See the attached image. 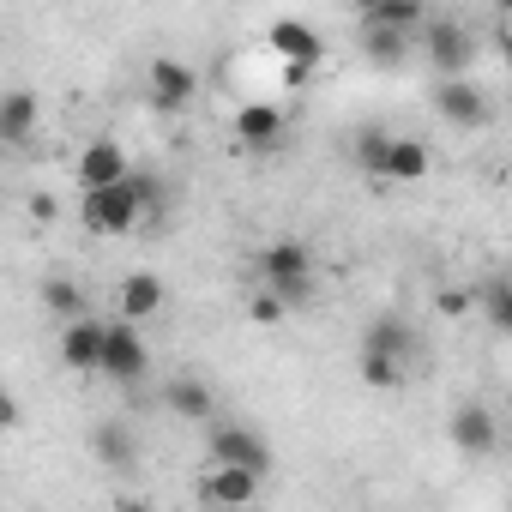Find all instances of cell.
<instances>
[{
    "label": "cell",
    "instance_id": "obj_1",
    "mask_svg": "<svg viewBox=\"0 0 512 512\" xmlns=\"http://www.w3.org/2000/svg\"><path fill=\"white\" fill-rule=\"evenodd\" d=\"M163 217V181L133 169L127 181H109V187H85L79 199V223L91 235H133L139 223H157Z\"/></svg>",
    "mask_w": 512,
    "mask_h": 512
},
{
    "label": "cell",
    "instance_id": "obj_2",
    "mask_svg": "<svg viewBox=\"0 0 512 512\" xmlns=\"http://www.w3.org/2000/svg\"><path fill=\"white\" fill-rule=\"evenodd\" d=\"M260 284L278 290L290 308H308V296H314V253H308V241H272L260 253Z\"/></svg>",
    "mask_w": 512,
    "mask_h": 512
},
{
    "label": "cell",
    "instance_id": "obj_3",
    "mask_svg": "<svg viewBox=\"0 0 512 512\" xmlns=\"http://www.w3.org/2000/svg\"><path fill=\"white\" fill-rule=\"evenodd\" d=\"M103 380H115V386H139L145 374H151V344H145V332L121 314V320H109V344H103V368H97Z\"/></svg>",
    "mask_w": 512,
    "mask_h": 512
},
{
    "label": "cell",
    "instance_id": "obj_4",
    "mask_svg": "<svg viewBox=\"0 0 512 512\" xmlns=\"http://www.w3.org/2000/svg\"><path fill=\"white\" fill-rule=\"evenodd\" d=\"M422 55L434 67V79H464V67L476 61V37L458 19H434V25H422Z\"/></svg>",
    "mask_w": 512,
    "mask_h": 512
},
{
    "label": "cell",
    "instance_id": "obj_5",
    "mask_svg": "<svg viewBox=\"0 0 512 512\" xmlns=\"http://www.w3.org/2000/svg\"><path fill=\"white\" fill-rule=\"evenodd\" d=\"M211 458H217V464H241V470L272 476V446H266L260 428H247V422H211Z\"/></svg>",
    "mask_w": 512,
    "mask_h": 512
},
{
    "label": "cell",
    "instance_id": "obj_6",
    "mask_svg": "<svg viewBox=\"0 0 512 512\" xmlns=\"http://www.w3.org/2000/svg\"><path fill=\"white\" fill-rule=\"evenodd\" d=\"M145 91H151V103H157L163 115H181V109H193L199 79H193V67H181V61L157 55V61L145 67Z\"/></svg>",
    "mask_w": 512,
    "mask_h": 512
},
{
    "label": "cell",
    "instance_id": "obj_7",
    "mask_svg": "<svg viewBox=\"0 0 512 512\" xmlns=\"http://www.w3.org/2000/svg\"><path fill=\"white\" fill-rule=\"evenodd\" d=\"M434 109H440V121L446 127H458V133H476V127H488V97L470 85V79H440L434 85Z\"/></svg>",
    "mask_w": 512,
    "mask_h": 512
},
{
    "label": "cell",
    "instance_id": "obj_8",
    "mask_svg": "<svg viewBox=\"0 0 512 512\" xmlns=\"http://www.w3.org/2000/svg\"><path fill=\"white\" fill-rule=\"evenodd\" d=\"M260 470H241V464H205V476H199V500H211V506H247V500H260Z\"/></svg>",
    "mask_w": 512,
    "mask_h": 512
},
{
    "label": "cell",
    "instance_id": "obj_9",
    "mask_svg": "<svg viewBox=\"0 0 512 512\" xmlns=\"http://www.w3.org/2000/svg\"><path fill=\"white\" fill-rule=\"evenodd\" d=\"M103 344H109V320L79 314V320L61 326V362H67L73 374H97V368H103Z\"/></svg>",
    "mask_w": 512,
    "mask_h": 512
},
{
    "label": "cell",
    "instance_id": "obj_10",
    "mask_svg": "<svg viewBox=\"0 0 512 512\" xmlns=\"http://www.w3.org/2000/svg\"><path fill=\"white\" fill-rule=\"evenodd\" d=\"M79 187H109V181H127L133 175V163H127V151L115 145V139H91L85 151H79Z\"/></svg>",
    "mask_w": 512,
    "mask_h": 512
},
{
    "label": "cell",
    "instance_id": "obj_11",
    "mask_svg": "<svg viewBox=\"0 0 512 512\" xmlns=\"http://www.w3.org/2000/svg\"><path fill=\"white\" fill-rule=\"evenodd\" d=\"M229 127H235V139H241V145H253V151H272V145H284V127H290V121H284L272 103H241Z\"/></svg>",
    "mask_w": 512,
    "mask_h": 512
},
{
    "label": "cell",
    "instance_id": "obj_12",
    "mask_svg": "<svg viewBox=\"0 0 512 512\" xmlns=\"http://www.w3.org/2000/svg\"><path fill=\"white\" fill-rule=\"evenodd\" d=\"M163 410L181 416V422H211V416H217V398H211V386H205L199 374H175V380L163 386Z\"/></svg>",
    "mask_w": 512,
    "mask_h": 512
},
{
    "label": "cell",
    "instance_id": "obj_13",
    "mask_svg": "<svg viewBox=\"0 0 512 512\" xmlns=\"http://www.w3.org/2000/svg\"><path fill=\"white\" fill-rule=\"evenodd\" d=\"M446 434H452V446H458L464 458H488V452H494V416H488L482 404H458L452 422H446Z\"/></svg>",
    "mask_w": 512,
    "mask_h": 512
},
{
    "label": "cell",
    "instance_id": "obj_14",
    "mask_svg": "<svg viewBox=\"0 0 512 512\" xmlns=\"http://www.w3.org/2000/svg\"><path fill=\"white\" fill-rule=\"evenodd\" d=\"M266 43H272L278 61H320V55H326L320 31H314L308 19H278V25L266 31Z\"/></svg>",
    "mask_w": 512,
    "mask_h": 512
},
{
    "label": "cell",
    "instance_id": "obj_15",
    "mask_svg": "<svg viewBox=\"0 0 512 512\" xmlns=\"http://www.w3.org/2000/svg\"><path fill=\"white\" fill-rule=\"evenodd\" d=\"M91 458L109 464V470H133V464H139L133 428H127V422H97V428H91Z\"/></svg>",
    "mask_w": 512,
    "mask_h": 512
},
{
    "label": "cell",
    "instance_id": "obj_16",
    "mask_svg": "<svg viewBox=\"0 0 512 512\" xmlns=\"http://www.w3.org/2000/svg\"><path fill=\"white\" fill-rule=\"evenodd\" d=\"M416 31H392V25H362V55L368 67H404Z\"/></svg>",
    "mask_w": 512,
    "mask_h": 512
},
{
    "label": "cell",
    "instance_id": "obj_17",
    "mask_svg": "<svg viewBox=\"0 0 512 512\" xmlns=\"http://www.w3.org/2000/svg\"><path fill=\"white\" fill-rule=\"evenodd\" d=\"M362 350H386V356L410 362V356H416V332H410V320H398V314H380V320L362 332Z\"/></svg>",
    "mask_w": 512,
    "mask_h": 512
},
{
    "label": "cell",
    "instance_id": "obj_18",
    "mask_svg": "<svg viewBox=\"0 0 512 512\" xmlns=\"http://www.w3.org/2000/svg\"><path fill=\"white\" fill-rule=\"evenodd\" d=\"M31 133H37V97L31 91H7V97H0V139L25 145Z\"/></svg>",
    "mask_w": 512,
    "mask_h": 512
},
{
    "label": "cell",
    "instance_id": "obj_19",
    "mask_svg": "<svg viewBox=\"0 0 512 512\" xmlns=\"http://www.w3.org/2000/svg\"><path fill=\"white\" fill-rule=\"evenodd\" d=\"M163 308V278L157 272H133L127 284H121V314L127 320H151Z\"/></svg>",
    "mask_w": 512,
    "mask_h": 512
},
{
    "label": "cell",
    "instance_id": "obj_20",
    "mask_svg": "<svg viewBox=\"0 0 512 512\" xmlns=\"http://www.w3.org/2000/svg\"><path fill=\"white\" fill-rule=\"evenodd\" d=\"M476 308H482V320H488L500 338H512V278H488V284H476Z\"/></svg>",
    "mask_w": 512,
    "mask_h": 512
},
{
    "label": "cell",
    "instance_id": "obj_21",
    "mask_svg": "<svg viewBox=\"0 0 512 512\" xmlns=\"http://www.w3.org/2000/svg\"><path fill=\"white\" fill-rule=\"evenodd\" d=\"M428 175V145L422 139H392V151H386V181H422Z\"/></svg>",
    "mask_w": 512,
    "mask_h": 512
},
{
    "label": "cell",
    "instance_id": "obj_22",
    "mask_svg": "<svg viewBox=\"0 0 512 512\" xmlns=\"http://www.w3.org/2000/svg\"><path fill=\"white\" fill-rule=\"evenodd\" d=\"M362 25H392V31H422L428 7L422 0H374V13H362Z\"/></svg>",
    "mask_w": 512,
    "mask_h": 512
},
{
    "label": "cell",
    "instance_id": "obj_23",
    "mask_svg": "<svg viewBox=\"0 0 512 512\" xmlns=\"http://www.w3.org/2000/svg\"><path fill=\"white\" fill-rule=\"evenodd\" d=\"M386 151H392V133L368 121V127L356 133V169H362V175H374V181H386Z\"/></svg>",
    "mask_w": 512,
    "mask_h": 512
},
{
    "label": "cell",
    "instance_id": "obj_24",
    "mask_svg": "<svg viewBox=\"0 0 512 512\" xmlns=\"http://www.w3.org/2000/svg\"><path fill=\"white\" fill-rule=\"evenodd\" d=\"M43 308L67 326V320H79V314H85V296H79V284H73V278H49V284H43Z\"/></svg>",
    "mask_w": 512,
    "mask_h": 512
},
{
    "label": "cell",
    "instance_id": "obj_25",
    "mask_svg": "<svg viewBox=\"0 0 512 512\" xmlns=\"http://www.w3.org/2000/svg\"><path fill=\"white\" fill-rule=\"evenodd\" d=\"M398 380H404V362H398V356H386V350H362V386L386 392V386H398Z\"/></svg>",
    "mask_w": 512,
    "mask_h": 512
},
{
    "label": "cell",
    "instance_id": "obj_26",
    "mask_svg": "<svg viewBox=\"0 0 512 512\" xmlns=\"http://www.w3.org/2000/svg\"><path fill=\"white\" fill-rule=\"evenodd\" d=\"M247 314H253V326H278V320L290 314V302H284L278 290H260V296H253V308H247Z\"/></svg>",
    "mask_w": 512,
    "mask_h": 512
},
{
    "label": "cell",
    "instance_id": "obj_27",
    "mask_svg": "<svg viewBox=\"0 0 512 512\" xmlns=\"http://www.w3.org/2000/svg\"><path fill=\"white\" fill-rule=\"evenodd\" d=\"M470 302H476V296H464V290H440V296H434V308H440L446 320H464V314H470Z\"/></svg>",
    "mask_w": 512,
    "mask_h": 512
},
{
    "label": "cell",
    "instance_id": "obj_28",
    "mask_svg": "<svg viewBox=\"0 0 512 512\" xmlns=\"http://www.w3.org/2000/svg\"><path fill=\"white\" fill-rule=\"evenodd\" d=\"M314 67H320V61H284V85H290V91L314 85Z\"/></svg>",
    "mask_w": 512,
    "mask_h": 512
},
{
    "label": "cell",
    "instance_id": "obj_29",
    "mask_svg": "<svg viewBox=\"0 0 512 512\" xmlns=\"http://www.w3.org/2000/svg\"><path fill=\"white\" fill-rule=\"evenodd\" d=\"M25 410H19V392H0V428H19Z\"/></svg>",
    "mask_w": 512,
    "mask_h": 512
},
{
    "label": "cell",
    "instance_id": "obj_30",
    "mask_svg": "<svg viewBox=\"0 0 512 512\" xmlns=\"http://www.w3.org/2000/svg\"><path fill=\"white\" fill-rule=\"evenodd\" d=\"M31 217H43V223H49V217H55V199H49V193H37V199H31Z\"/></svg>",
    "mask_w": 512,
    "mask_h": 512
},
{
    "label": "cell",
    "instance_id": "obj_31",
    "mask_svg": "<svg viewBox=\"0 0 512 512\" xmlns=\"http://www.w3.org/2000/svg\"><path fill=\"white\" fill-rule=\"evenodd\" d=\"M350 7H356V13H374V0H350Z\"/></svg>",
    "mask_w": 512,
    "mask_h": 512
},
{
    "label": "cell",
    "instance_id": "obj_32",
    "mask_svg": "<svg viewBox=\"0 0 512 512\" xmlns=\"http://www.w3.org/2000/svg\"><path fill=\"white\" fill-rule=\"evenodd\" d=\"M506 67H512V31H506Z\"/></svg>",
    "mask_w": 512,
    "mask_h": 512
},
{
    "label": "cell",
    "instance_id": "obj_33",
    "mask_svg": "<svg viewBox=\"0 0 512 512\" xmlns=\"http://www.w3.org/2000/svg\"><path fill=\"white\" fill-rule=\"evenodd\" d=\"M500 7H506V13H512V0H500Z\"/></svg>",
    "mask_w": 512,
    "mask_h": 512
}]
</instances>
